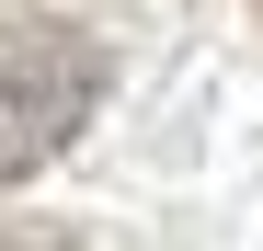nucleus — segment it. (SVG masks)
I'll list each match as a JSON object with an SVG mask.
<instances>
[{
    "instance_id": "nucleus-3",
    "label": "nucleus",
    "mask_w": 263,
    "mask_h": 251,
    "mask_svg": "<svg viewBox=\"0 0 263 251\" xmlns=\"http://www.w3.org/2000/svg\"><path fill=\"white\" fill-rule=\"evenodd\" d=\"M252 12H263V0H252Z\"/></svg>"
},
{
    "instance_id": "nucleus-2",
    "label": "nucleus",
    "mask_w": 263,
    "mask_h": 251,
    "mask_svg": "<svg viewBox=\"0 0 263 251\" xmlns=\"http://www.w3.org/2000/svg\"><path fill=\"white\" fill-rule=\"evenodd\" d=\"M0 251H80V240H69V228H12Z\"/></svg>"
},
{
    "instance_id": "nucleus-1",
    "label": "nucleus",
    "mask_w": 263,
    "mask_h": 251,
    "mask_svg": "<svg viewBox=\"0 0 263 251\" xmlns=\"http://www.w3.org/2000/svg\"><path fill=\"white\" fill-rule=\"evenodd\" d=\"M115 92V57L69 23H0V183L46 172Z\"/></svg>"
}]
</instances>
